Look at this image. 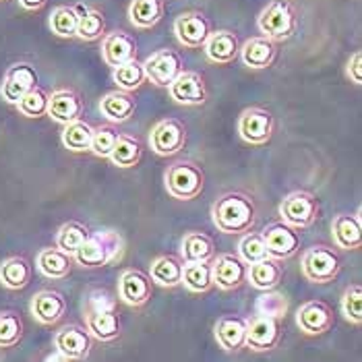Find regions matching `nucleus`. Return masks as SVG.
<instances>
[{
	"mask_svg": "<svg viewBox=\"0 0 362 362\" xmlns=\"http://www.w3.org/2000/svg\"><path fill=\"white\" fill-rule=\"evenodd\" d=\"M214 226L223 234H247L257 223V203L243 191H230L211 205Z\"/></svg>",
	"mask_w": 362,
	"mask_h": 362,
	"instance_id": "f257e3e1",
	"label": "nucleus"
},
{
	"mask_svg": "<svg viewBox=\"0 0 362 362\" xmlns=\"http://www.w3.org/2000/svg\"><path fill=\"white\" fill-rule=\"evenodd\" d=\"M124 252V238L116 230L91 232L83 247L73 255V261L87 269L106 267L118 261Z\"/></svg>",
	"mask_w": 362,
	"mask_h": 362,
	"instance_id": "f03ea898",
	"label": "nucleus"
},
{
	"mask_svg": "<svg viewBox=\"0 0 362 362\" xmlns=\"http://www.w3.org/2000/svg\"><path fill=\"white\" fill-rule=\"evenodd\" d=\"M259 31L272 42H286L298 29V11L292 0H272L257 19Z\"/></svg>",
	"mask_w": 362,
	"mask_h": 362,
	"instance_id": "7ed1b4c3",
	"label": "nucleus"
},
{
	"mask_svg": "<svg viewBox=\"0 0 362 362\" xmlns=\"http://www.w3.org/2000/svg\"><path fill=\"white\" fill-rule=\"evenodd\" d=\"M166 189L180 201H191L205 189V172L193 160H176L166 170Z\"/></svg>",
	"mask_w": 362,
	"mask_h": 362,
	"instance_id": "20e7f679",
	"label": "nucleus"
},
{
	"mask_svg": "<svg viewBox=\"0 0 362 362\" xmlns=\"http://www.w3.org/2000/svg\"><path fill=\"white\" fill-rule=\"evenodd\" d=\"M341 255L329 245H313L303 255V276L313 284H329L341 272Z\"/></svg>",
	"mask_w": 362,
	"mask_h": 362,
	"instance_id": "39448f33",
	"label": "nucleus"
},
{
	"mask_svg": "<svg viewBox=\"0 0 362 362\" xmlns=\"http://www.w3.org/2000/svg\"><path fill=\"white\" fill-rule=\"evenodd\" d=\"M319 216H321V203H319L317 195H313L308 191H294V193L284 197L279 203L281 222L296 228V230L310 228L319 220Z\"/></svg>",
	"mask_w": 362,
	"mask_h": 362,
	"instance_id": "423d86ee",
	"label": "nucleus"
},
{
	"mask_svg": "<svg viewBox=\"0 0 362 362\" xmlns=\"http://www.w3.org/2000/svg\"><path fill=\"white\" fill-rule=\"evenodd\" d=\"M145 77L158 87H170L180 73H185V58L178 50L164 48L151 54L145 62Z\"/></svg>",
	"mask_w": 362,
	"mask_h": 362,
	"instance_id": "0eeeda50",
	"label": "nucleus"
},
{
	"mask_svg": "<svg viewBox=\"0 0 362 362\" xmlns=\"http://www.w3.org/2000/svg\"><path fill=\"white\" fill-rule=\"evenodd\" d=\"M261 236L265 240L267 255L272 259H278V261L294 257L296 252L300 251V245H303L300 232L284 222H274L269 223V226H265Z\"/></svg>",
	"mask_w": 362,
	"mask_h": 362,
	"instance_id": "6e6552de",
	"label": "nucleus"
},
{
	"mask_svg": "<svg viewBox=\"0 0 362 362\" xmlns=\"http://www.w3.org/2000/svg\"><path fill=\"white\" fill-rule=\"evenodd\" d=\"M185 145H187V127L178 118L160 120L149 133V147L162 158L176 156L178 151L185 149Z\"/></svg>",
	"mask_w": 362,
	"mask_h": 362,
	"instance_id": "1a4fd4ad",
	"label": "nucleus"
},
{
	"mask_svg": "<svg viewBox=\"0 0 362 362\" xmlns=\"http://www.w3.org/2000/svg\"><path fill=\"white\" fill-rule=\"evenodd\" d=\"M281 319L257 313L247 319V348L252 352H272L281 341Z\"/></svg>",
	"mask_w": 362,
	"mask_h": 362,
	"instance_id": "9d476101",
	"label": "nucleus"
},
{
	"mask_svg": "<svg viewBox=\"0 0 362 362\" xmlns=\"http://www.w3.org/2000/svg\"><path fill=\"white\" fill-rule=\"evenodd\" d=\"M211 276H214V286H218L223 292H232L247 284L249 265L238 255L222 252V255L214 257Z\"/></svg>",
	"mask_w": 362,
	"mask_h": 362,
	"instance_id": "9b49d317",
	"label": "nucleus"
},
{
	"mask_svg": "<svg viewBox=\"0 0 362 362\" xmlns=\"http://www.w3.org/2000/svg\"><path fill=\"white\" fill-rule=\"evenodd\" d=\"M274 129H276L274 114L267 108H261V106L247 108L238 118V133H240L243 139L251 143V145L267 143L274 137Z\"/></svg>",
	"mask_w": 362,
	"mask_h": 362,
	"instance_id": "f8f14e48",
	"label": "nucleus"
},
{
	"mask_svg": "<svg viewBox=\"0 0 362 362\" xmlns=\"http://www.w3.org/2000/svg\"><path fill=\"white\" fill-rule=\"evenodd\" d=\"M211 21L201 13V11H189L182 13L176 21H174V33L178 37V42L185 48L199 50L205 46L207 37L211 35Z\"/></svg>",
	"mask_w": 362,
	"mask_h": 362,
	"instance_id": "ddd939ff",
	"label": "nucleus"
},
{
	"mask_svg": "<svg viewBox=\"0 0 362 362\" xmlns=\"http://www.w3.org/2000/svg\"><path fill=\"white\" fill-rule=\"evenodd\" d=\"M91 348H93V337L81 325H64L54 334V350L64 354L69 361H87Z\"/></svg>",
	"mask_w": 362,
	"mask_h": 362,
	"instance_id": "4468645a",
	"label": "nucleus"
},
{
	"mask_svg": "<svg viewBox=\"0 0 362 362\" xmlns=\"http://www.w3.org/2000/svg\"><path fill=\"white\" fill-rule=\"evenodd\" d=\"M37 85V73L29 62H17L8 66L0 85V95L6 104L17 106V102Z\"/></svg>",
	"mask_w": 362,
	"mask_h": 362,
	"instance_id": "2eb2a0df",
	"label": "nucleus"
},
{
	"mask_svg": "<svg viewBox=\"0 0 362 362\" xmlns=\"http://www.w3.org/2000/svg\"><path fill=\"white\" fill-rule=\"evenodd\" d=\"M296 325L305 335H323L335 325V313L323 300H308L296 310Z\"/></svg>",
	"mask_w": 362,
	"mask_h": 362,
	"instance_id": "dca6fc26",
	"label": "nucleus"
},
{
	"mask_svg": "<svg viewBox=\"0 0 362 362\" xmlns=\"http://www.w3.org/2000/svg\"><path fill=\"white\" fill-rule=\"evenodd\" d=\"M153 294V281L141 269H124L118 278V298L127 307L139 308L149 303Z\"/></svg>",
	"mask_w": 362,
	"mask_h": 362,
	"instance_id": "f3484780",
	"label": "nucleus"
},
{
	"mask_svg": "<svg viewBox=\"0 0 362 362\" xmlns=\"http://www.w3.org/2000/svg\"><path fill=\"white\" fill-rule=\"evenodd\" d=\"M85 112V100L81 98L79 91L75 89H56L50 95V102H48V116L58 122V124H71L75 120H81Z\"/></svg>",
	"mask_w": 362,
	"mask_h": 362,
	"instance_id": "a211bd4d",
	"label": "nucleus"
},
{
	"mask_svg": "<svg viewBox=\"0 0 362 362\" xmlns=\"http://www.w3.org/2000/svg\"><path fill=\"white\" fill-rule=\"evenodd\" d=\"M66 308H69V303L58 290H40L37 294H33L29 303V310L33 319L42 325L58 323L66 315Z\"/></svg>",
	"mask_w": 362,
	"mask_h": 362,
	"instance_id": "6ab92c4d",
	"label": "nucleus"
},
{
	"mask_svg": "<svg viewBox=\"0 0 362 362\" xmlns=\"http://www.w3.org/2000/svg\"><path fill=\"white\" fill-rule=\"evenodd\" d=\"M170 98L182 106H201L207 102V85L195 71H185L176 77V81L168 87Z\"/></svg>",
	"mask_w": 362,
	"mask_h": 362,
	"instance_id": "aec40b11",
	"label": "nucleus"
},
{
	"mask_svg": "<svg viewBox=\"0 0 362 362\" xmlns=\"http://www.w3.org/2000/svg\"><path fill=\"white\" fill-rule=\"evenodd\" d=\"M214 335L223 352H240L247 348V319L238 315H223L216 321Z\"/></svg>",
	"mask_w": 362,
	"mask_h": 362,
	"instance_id": "412c9836",
	"label": "nucleus"
},
{
	"mask_svg": "<svg viewBox=\"0 0 362 362\" xmlns=\"http://www.w3.org/2000/svg\"><path fill=\"white\" fill-rule=\"evenodd\" d=\"M137 52H139V46H137L135 35L120 31V29L108 33L102 42V58L112 69H116L129 60H137Z\"/></svg>",
	"mask_w": 362,
	"mask_h": 362,
	"instance_id": "4be33fe9",
	"label": "nucleus"
},
{
	"mask_svg": "<svg viewBox=\"0 0 362 362\" xmlns=\"http://www.w3.org/2000/svg\"><path fill=\"white\" fill-rule=\"evenodd\" d=\"M205 54L216 64H230L240 56V40L234 31L220 29L211 31V35L205 42Z\"/></svg>",
	"mask_w": 362,
	"mask_h": 362,
	"instance_id": "5701e85b",
	"label": "nucleus"
},
{
	"mask_svg": "<svg viewBox=\"0 0 362 362\" xmlns=\"http://www.w3.org/2000/svg\"><path fill=\"white\" fill-rule=\"evenodd\" d=\"M332 236L337 249L344 251H358L362 245V223L361 209L356 216L352 214H339L332 222Z\"/></svg>",
	"mask_w": 362,
	"mask_h": 362,
	"instance_id": "b1692460",
	"label": "nucleus"
},
{
	"mask_svg": "<svg viewBox=\"0 0 362 362\" xmlns=\"http://www.w3.org/2000/svg\"><path fill=\"white\" fill-rule=\"evenodd\" d=\"M137 110V100L133 93L129 91H122V89H116L106 93L102 100H100V112L102 116L112 122V124H122L127 122L133 114Z\"/></svg>",
	"mask_w": 362,
	"mask_h": 362,
	"instance_id": "393cba45",
	"label": "nucleus"
},
{
	"mask_svg": "<svg viewBox=\"0 0 362 362\" xmlns=\"http://www.w3.org/2000/svg\"><path fill=\"white\" fill-rule=\"evenodd\" d=\"M278 56V44L263 37V35H257L251 37L249 42H245V46H240V58L243 62L255 69V71H261V69H269L274 64Z\"/></svg>",
	"mask_w": 362,
	"mask_h": 362,
	"instance_id": "a878e982",
	"label": "nucleus"
},
{
	"mask_svg": "<svg viewBox=\"0 0 362 362\" xmlns=\"http://www.w3.org/2000/svg\"><path fill=\"white\" fill-rule=\"evenodd\" d=\"M85 329L100 341H114L122 334V323L114 310H93L85 313Z\"/></svg>",
	"mask_w": 362,
	"mask_h": 362,
	"instance_id": "bb28decb",
	"label": "nucleus"
},
{
	"mask_svg": "<svg viewBox=\"0 0 362 362\" xmlns=\"http://www.w3.org/2000/svg\"><path fill=\"white\" fill-rule=\"evenodd\" d=\"M33 267L23 255H13L0 263V284L6 290H23L31 284Z\"/></svg>",
	"mask_w": 362,
	"mask_h": 362,
	"instance_id": "cd10ccee",
	"label": "nucleus"
},
{
	"mask_svg": "<svg viewBox=\"0 0 362 362\" xmlns=\"http://www.w3.org/2000/svg\"><path fill=\"white\" fill-rule=\"evenodd\" d=\"M35 265H37V272L48 279H62L66 278L71 272H73V257L69 252L60 251V249H42L37 252V259H35Z\"/></svg>",
	"mask_w": 362,
	"mask_h": 362,
	"instance_id": "c85d7f7f",
	"label": "nucleus"
},
{
	"mask_svg": "<svg viewBox=\"0 0 362 362\" xmlns=\"http://www.w3.org/2000/svg\"><path fill=\"white\" fill-rule=\"evenodd\" d=\"M281 279H284V267L279 265L278 259L265 257V259L249 265L247 281H251L255 290H261V292L276 290Z\"/></svg>",
	"mask_w": 362,
	"mask_h": 362,
	"instance_id": "c756f323",
	"label": "nucleus"
},
{
	"mask_svg": "<svg viewBox=\"0 0 362 362\" xmlns=\"http://www.w3.org/2000/svg\"><path fill=\"white\" fill-rule=\"evenodd\" d=\"M180 257L185 263H211L216 257V243L205 232H187Z\"/></svg>",
	"mask_w": 362,
	"mask_h": 362,
	"instance_id": "7c9ffc66",
	"label": "nucleus"
},
{
	"mask_svg": "<svg viewBox=\"0 0 362 362\" xmlns=\"http://www.w3.org/2000/svg\"><path fill=\"white\" fill-rule=\"evenodd\" d=\"M182 267H185V261L180 257L162 255L151 263L149 278L162 288H176L182 281Z\"/></svg>",
	"mask_w": 362,
	"mask_h": 362,
	"instance_id": "2f4dec72",
	"label": "nucleus"
},
{
	"mask_svg": "<svg viewBox=\"0 0 362 362\" xmlns=\"http://www.w3.org/2000/svg\"><path fill=\"white\" fill-rule=\"evenodd\" d=\"M164 17V0H131L129 19L135 28H156Z\"/></svg>",
	"mask_w": 362,
	"mask_h": 362,
	"instance_id": "473e14b6",
	"label": "nucleus"
},
{
	"mask_svg": "<svg viewBox=\"0 0 362 362\" xmlns=\"http://www.w3.org/2000/svg\"><path fill=\"white\" fill-rule=\"evenodd\" d=\"M85 6L79 4H62L56 6L50 15V29L58 37H77V25L79 17L83 13Z\"/></svg>",
	"mask_w": 362,
	"mask_h": 362,
	"instance_id": "72a5a7b5",
	"label": "nucleus"
},
{
	"mask_svg": "<svg viewBox=\"0 0 362 362\" xmlns=\"http://www.w3.org/2000/svg\"><path fill=\"white\" fill-rule=\"evenodd\" d=\"M143 156V143L133 135H118L110 153V162L118 168H135Z\"/></svg>",
	"mask_w": 362,
	"mask_h": 362,
	"instance_id": "f704fd0d",
	"label": "nucleus"
},
{
	"mask_svg": "<svg viewBox=\"0 0 362 362\" xmlns=\"http://www.w3.org/2000/svg\"><path fill=\"white\" fill-rule=\"evenodd\" d=\"M189 292L193 294H205L214 288V276H211V263H185L182 267V281Z\"/></svg>",
	"mask_w": 362,
	"mask_h": 362,
	"instance_id": "c9c22d12",
	"label": "nucleus"
},
{
	"mask_svg": "<svg viewBox=\"0 0 362 362\" xmlns=\"http://www.w3.org/2000/svg\"><path fill=\"white\" fill-rule=\"evenodd\" d=\"M89 228L81 222L62 223L56 232V249L69 252L71 257L83 247V243L89 238Z\"/></svg>",
	"mask_w": 362,
	"mask_h": 362,
	"instance_id": "e433bc0d",
	"label": "nucleus"
},
{
	"mask_svg": "<svg viewBox=\"0 0 362 362\" xmlns=\"http://www.w3.org/2000/svg\"><path fill=\"white\" fill-rule=\"evenodd\" d=\"M106 35V17L102 11L85 6L81 17H79V25H77V37L85 42H95L102 40Z\"/></svg>",
	"mask_w": 362,
	"mask_h": 362,
	"instance_id": "4c0bfd02",
	"label": "nucleus"
},
{
	"mask_svg": "<svg viewBox=\"0 0 362 362\" xmlns=\"http://www.w3.org/2000/svg\"><path fill=\"white\" fill-rule=\"evenodd\" d=\"M91 139H93V127L85 120H75L66 124L62 131V145L75 153L87 151L91 147Z\"/></svg>",
	"mask_w": 362,
	"mask_h": 362,
	"instance_id": "58836bf2",
	"label": "nucleus"
},
{
	"mask_svg": "<svg viewBox=\"0 0 362 362\" xmlns=\"http://www.w3.org/2000/svg\"><path fill=\"white\" fill-rule=\"evenodd\" d=\"M25 334V323L17 310H0V348H15Z\"/></svg>",
	"mask_w": 362,
	"mask_h": 362,
	"instance_id": "ea45409f",
	"label": "nucleus"
},
{
	"mask_svg": "<svg viewBox=\"0 0 362 362\" xmlns=\"http://www.w3.org/2000/svg\"><path fill=\"white\" fill-rule=\"evenodd\" d=\"M145 69H143V62L139 60H129L120 66L114 69V83L118 85V89L122 91H137L141 85L145 83Z\"/></svg>",
	"mask_w": 362,
	"mask_h": 362,
	"instance_id": "a19ab883",
	"label": "nucleus"
},
{
	"mask_svg": "<svg viewBox=\"0 0 362 362\" xmlns=\"http://www.w3.org/2000/svg\"><path fill=\"white\" fill-rule=\"evenodd\" d=\"M48 102H50V93L44 87L35 85L17 102V110L28 118H42L48 116Z\"/></svg>",
	"mask_w": 362,
	"mask_h": 362,
	"instance_id": "79ce46f5",
	"label": "nucleus"
},
{
	"mask_svg": "<svg viewBox=\"0 0 362 362\" xmlns=\"http://www.w3.org/2000/svg\"><path fill=\"white\" fill-rule=\"evenodd\" d=\"M238 257H240L247 265H251V263H257V261L269 257L261 232H247V234H243V238H240V243H238Z\"/></svg>",
	"mask_w": 362,
	"mask_h": 362,
	"instance_id": "37998d69",
	"label": "nucleus"
},
{
	"mask_svg": "<svg viewBox=\"0 0 362 362\" xmlns=\"http://www.w3.org/2000/svg\"><path fill=\"white\" fill-rule=\"evenodd\" d=\"M341 313L346 317L348 323L352 325H361L362 323V286L361 284H352L344 290L341 296Z\"/></svg>",
	"mask_w": 362,
	"mask_h": 362,
	"instance_id": "c03bdc74",
	"label": "nucleus"
},
{
	"mask_svg": "<svg viewBox=\"0 0 362 362\" xmlns=\"http://www.w3.org/2000/svg\"><path fill=\"white\" fill-rule=\"evenodd\" d=\"M288 307H290V303H288L286 294L274 292V290L263 292L257 300V313L259 315H267V317H276V319H284L288 313Z\"/></svg>",
	"mask_w": 362,
	"mask_h": 362,
	"instance_id": "a18cd8bd",
	"label": "nucleus"
},
{
	"mask_svg": "<svg viewBox=\"0 0 362 362\" xmlns=\"http://www.w3.org/2000/svg\"><path fill=\"white\" fill-rule=\"evenodd\" d=\"M116 139H118V133H116V129L112 124L98 127V129H93V139H91L89 151L93 156H98V158H110Z\"/></svg>",
	"mask_w": 362,
	"mask_h": 362,
	"instance_id": "49530a36",
	"label": "nucleus"
},
{
	"mask_svg": "<svg viewBox=\"0 0 362 362\" xmlns=\"http://www.w3.org/2000/svg\"><path fill=\"white\" fill-rule=\"evenodd\" d=\"M87 313H93V310H114V298H112L110 292L106 290H93L87 298Z\"/></svg>",
	"mask_w": 362,
	"mask_h": 362,
	"instance_id": "de8ad7c7",
	"label": "nucleus"
},
{
	"mask_svg": "<svg viewBox=\"0 0 362 362\" xmlns=\"http://www.w3.org/2000/svg\"><path fill=\"white\" fill-rule=\"evenodd\" d=\"M346 71H348V77H350L352 83H362V52H354V54L350 56Z\"/></svg>",
	"mask_w": 362,
	"mask_h": 362,
	"instance_id": "09e8293b",
	"label": "nucleus"
},
{
	"mask_svg": "<svg viewBox=\"0 0 362 362\" xmlns=\"http://www.w3.org/2000/svg\"><path fill=\"white\" fill-rule=\"evenodd\" d=\"M19 4H21L25 11H42V8L48 4V0H19Z\"/></svg>",
	"mask_w": 362,
	"mask_h": 362,
	"instance_id": "8fccbe9b",
	"label": "nucleus"
},
{
	"mask_svg": "<svg viewBox=\"0 0 362 362\" xmlns=\"http://www.w3.org/2000/svg\"><path fill=\"white\" fill-rule=\"evenodd\" d=\"M42 362H73V361H69V358H66L64 354H60L58 350H52V352H46V354H44Z\"/></svg>",
	"mask_w": 362,
	"mask_h": 362,
	"instance_id": "3c124183",
	"label": "nucleus"
}]
</instances>
